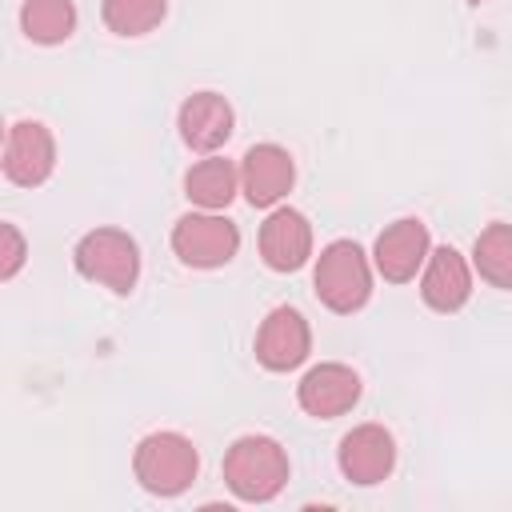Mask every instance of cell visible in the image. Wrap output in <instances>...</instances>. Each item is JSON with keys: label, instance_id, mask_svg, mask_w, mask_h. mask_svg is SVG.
Segmentation results:
<instances>
[{"label": "cell", "instance_id": "obj_1", "mask_svg": "<svg viewBox=\"0 0 512 512\" xmlns=\"http://www.w3.org/2000/svg\"><path fill=\"white\" fill-rule=\"evenodd\" d=\"M224 484L244 504H268L288 484V452L272 436H240L224 452Z\"/></svg>", "mask_w": 512, "mask_h": 512}, {"label": "cell", "instance_id": "obj_2", "mask_svg": "<svg viewBox=\"0 0 512 512\" xmlns=\"http://www.w3.org/2000/svg\"><path fill=\"white\" fill-rule=\"evenodd\" d=\"M312 288L328 312L348 316V312L364 308L372 296V264H368L364 248L356 240H332L316 260Z\"/></svg>", "mask_w": 512, "mask_h": 512}, {"label": "cell", "instance_id": "obj_3", "mask_svg": "<svg viewBox=\"0 0 512 512\" xmlns=\"http://www.w3.org/2000/svg\"><path fill=\"white\" fill-rule=\"evenodd\" d=\"M132 472L144 492L180 496L196 480L200 456H196V444L180 432H148L132 452Z\"/></svg>", "mask_w": 512, "mask_h": 512}, {"label": "cell", "instance_id": "obj_4", "mask_svg": "<svg viewBox=\"0 0 512 512\" xmlns=\"http://www.w3.org/2000/svg\"><path fill=\"white\" fill-rule=\"evenodd\" d=\"M76 272L100 288H112L116 296H128L140 280V248L128 232L120 228H92L80 236L76 252Z\"/></svg>", "mask_w": 512, "mask_h": 512}, {"label": "cell", "instance_id": "obj_5", "mask_svg": "<svg viewBox=\"0 0 512 512\" xmlns=\"http://www.w3.org/2000/svg\"><path fill=\"white\" fill-rule=\"evenodd\" d=\"M172 252L188 268H224L240 252V228L220 212H188L172 228Z\"/></svg>", "mask_w": 512, "mask_h": 512}, {"label": "cell", "instance_id": "obj_6", "mask_svg": "<svg viewBox=\"0 0 512 512\" xmlns=\"http://www.w3.org/2000/svg\"><path fill=\"white\" fill-rule=\"evenodd\" d=\"M56 168V140L40 120H16L4 136V176L20 188H36Z\"/></svg>", "mask_w": 512, "mask_h": 512}, {"label": "cell", "instance_id": "obj_7", "mask_svg": "<svg viewBox=\"0 0 512 512\" xmlns=\"http://www.w3.org/2000/svg\"><path fill=\"white\" fill-rule=\"evenodd\" d=\"M432 252V236H428V224L416 220V216H404V220H392L380 236H376V248H372V264L384 280L392 284H404L412 280L424 260Z\"/></svg>", "mask_w": 512, "mask_h": 512}, {"label": "cell", "instance_id": "obj_8", "mask_svg": "<svg viewBox=\"0 0 512 512\" xmlns=\"http://www.w3.org/2000/svg\"><path fill=\"white\" fill-rule=\"evenodd\" d=\"M308 352H312L308 320L296 308H288V304L272 308L264 316L260 332H256V360L268 372H292V368H300L308 360Z\"/></svg>", "mask_w": 512, "mask_h": 512}, {"label": "cell", "instance_id": "obj_9", "mask_svg": "<svg viewBox=\"0 0 512 512\" xmlns=\"http://www.w3.org/2000/svg\"><path fill=\"white\" fill-rule=\"evenodd\" d=\"M336 464L344 472V480L352 484H380L388 480L392 464H396V440L384 424H356L340 448H336Z\"/></svg>", "mask_w": 512, "mask_h": 512}, {"label": "cell", "instance_id": "obj_10", "mask_svg": "<svg viewBox=\"0 0 512 512\" xmlns=\"http://www.w3.org/2000/svg\"><path fill=\"white\" fill-rule=\"evenodd\" d=\"M296 400H300V408L308 416L336 420V416H344V412L356 408V400H360V376H356V368L336 364V360L316 364L296 384Z\"/></svg>", "mask_w": 512, "mask_h": 512}, {"label": "cell", "instance_id": "obj_11", "mask_svg": "<svg viewBox=\"0 0 512 512\" xmlns=\"http://www.w3.org/2000/svg\"><path fill=\"white\" fill-rule=\"evenodd\" d=\"M296 164L280 144H252L240 160V192L252 208H272L292 192Z\"/></svg>", "mask_w": 512, "mask_h": 512}, {"label": "cell", "instance_id": "obj_12", "mask_svg": "<svg viewBox=\"0 0 512 512\" xmlns=\"http://www.w3.org/2000/svg\"><path fill=\"white\" fill-rule=\"evenodd\" d=\"M260 256L272 272H296L312 256V224L296 208H276L260 224Z\"/></svg>", "mask_w": 512, "mask_h": 512}, {"label": "cell", "instance_id": "obj_13", "mask_svg": "<svg viewBox=\"0 0 512 512\" xmlns=\"http://www.w3.org/2000/svg\"><path fill=\"white\" fill-rule=\"evenodd\" d=\"M176 124H180V140H184L192 152L212 156L216 148L228 144L236 116H232V104H228L220 92H192V96L180 104Z\"/></svg>", "mask_w": 512, "mask_h": 512}, {"label": "cell", "instance_id": "obj_14", "mask_svg": "<svg viewBox=\"0 0 512 512\" xmlns=\"http://www.w3.org/2000/svg\"><path fill=\"white\" fill-rule=\"evenodd\" d=\"M420 296L436 312H460L468 304V296H472V268H468V260L452 244L428 252V260L420 268Z\"/></svg>", "mask_w": 512, "mask_h": 512}, {"label": "cell", "instance_id": "obj_15", "mask_svg": "<svg viewBox=\"0 0 512 512\" xmlns=\"http://www.w3.org/2000/svg\"><path fill=\"white\" fill-rule=\"evenodd\" d=\"M236 192H240V172L224 156H204L184 176V196L204 212H224Z\"/></svg>", "mask_w": 512, "mask_h": 512}, {"label": "cell", "instance_id": "obj_16", "mask_svg": "<svg viewBox=\"0 0 512 512\" xmlns=\"http://www.w3.org/2000/svg\"><path fill=\"white\" fill-rule=\"evenodd\" d=\"M20 28L32 44H64L76 32V4L72 0H24Z\"/></svg>", "mask_w": 512, "mask_h": 512}, {"label": "cell", "instance_id": "obj_17", "mask_svg": "<svg viewBox=\"0 0 512 512\" xmlns=\"http://www.w3.org/2000/svg\"><path fill=\"white\" fill-rule=\"evenodd\" d=\"M472 264L480 280L512 292V224H488L472 244Z\"/></svg>", "mask_w": 512, "mask_h": 512}, {"label": "cell", "instance_id": "obj_18", "mask_svg": "<svg viewBox=\"0 0 512 512\" xmlns=\"http://www.w3.org/2000/svg\"><path fill=\"white\" fill-rule=\"evenodd\" d=\"M168 12V0H104L100 16L116 36H148Z\"/></svg>", "mask_w": 512, "mask_h": 512}, {"label": "cell", "instance_id": "obj_19", "mask_svg": "<svg viewBox=\"0 0 512 512\" xmlns=\"http://www.w3.org/2000/svg\"><path fill=\"white\" fill-rule=\"evenodd\" d=\"M0 240H4V252H0V276L12 280L20 268H24V256H28V244L20 236L16 224H0Z\"/></svg>", "mask_w": 512, "mask_h": 512}, {"label": "cell", "instance_id": "obj_20", "mask_svg": "<svg viewBox=\"0 0 512 512\" xmlns=\"http://www.w3.org/2000/svg\"><path fill=\"white\" fill-rule=\"evenodd\" d=\"M468 4H480V0H468Z\"/></svg>", "mask_w": 512, "mask_h": 512}]
</instances>
